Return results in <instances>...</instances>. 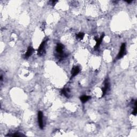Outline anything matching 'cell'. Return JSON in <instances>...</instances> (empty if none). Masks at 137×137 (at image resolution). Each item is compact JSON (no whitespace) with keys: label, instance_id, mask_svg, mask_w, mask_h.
I'll return each instance as SVG.
<instances>
[{"label":"cell","instance_id":"cell-14","mask_svg":"<svg viewBox=\"0 0 137 137\" xmlns=\"http://www.w3.org/2000/svg\"><path fill=\"white\" fill-rule=\"evenodd\" d=\"M58 1H50V3H51V5L52 6H53V7H54L55 5H56V3Z\"/></svg>","mask_w":137,"mask_h":137},{"label":"cell","instance_id":"cell-7","mask_svg":"<svg viewBox=\"0 0 137 137\" xmlns=\"http://www.w3.org/2000/svg\"><path fill=\"white\" fill-rule=\"evenodd\" d=\"M34 52V49L32 47H29L27 48V52L24 55V58L25 59H27L32 55L33 53Z\"/></svg>","mask_w":137,"mask_h":137},{"label":"cell","instance_id":"cell-13","mask_svg":"<svg viewBox=\"0 0 137 137\" xmlns=\"http://www.w3.org/2000/svg\"><path fill=\"white\" fill-rule=\"evenodd\" d=\"M137 105L134 106V109L132 111V115H134V116H136L137 115Z\"/></svg>","mask_w":137,"mask_h":137},{"label":"cell","instance_id":"cell-5","mask_svg":"<svg viewBox=\"0 0 137 137\" xmlns=\"http://www.w3.org/2000/svg\"><path fill=\"white\" fill-rule=\"evenodd\" d=\"M109 82L108 79H107L105 80L104 82V87L102 88V97L105 96V95H106L109 89Z\"/></svg>","mask_w":137,"mask_h":137},{"label":"cell","instance_id":"cell-3","mask_svg":"<svg viewBox=\"0 0 137 137\" xmlns=\"http://www.w3.org/2000/svg\"><path fill=\"white\" fill-rule=\"evenodd\" d=\"M126 54V44L125 43H123V44H122L120 52H119L117 56V59H121V58H122L124 55Z\"/></svg>","mask_w":137,"mask_h":137},{"label":"cell","instance_id":"cell-9","mask_svg":"<svg viewBox=\"0 0 137 137\" xmlns=\"http://www.w3.org/2000/svg\"><path fill=\"white\" fill-rule=\"evenodd\" d=\"M70 92V91L69 89H68V88H63V89H62L61 91V93L62 94L64 95L65 97H67V98L70 97V95H69Z\"/></svg>","mask_w":137,"mask_h":137},{"label":"cell","instance_id":"cell-8","mask_svg":"<svg viewBox=\"0 0 137 137\" xmlns=\"http://www.w3.org/2000/svg\"><path fill=\"white\" fill-rule=\"evenodd\" d=\"M80 72V68L79 67L76 66L75 67H73L71 70V78L75 77L77 76Z\"/></svg>","mask_w":137,"mask_h":137},{"label":"cell","instance_id":"cell-12","mask_svg":"<svg viewBox=\"0 0 137 137\" xmlns=\"http://www.w3.org/2000/svg\"><path fill=\"white\" fill-rule=\"evenodd\" d=\"M85 36V34L84 33L82 32H80L77 35V38L78 39H80V40H82L83 39L84 37Z\"/></svg>","mask_w":137,"mask_h":137},{"label":"cell","instance_id":"cell-6","mask_svg":"<svg viewBox=\"0 0 137 137\" xmlns=\"http://www.w3.org/2000/svg\"><path fill=\"white\" fill-rule=\"evenodd\" d=\"M104 37H105V34L103 33L102 35H101V37L100 38H95V40L96 41V45L94 47L95 49H99V47H100V46L101 44V42H102L103 39L104 38Z\"/></svg>","mask_w":137,"mask_h":137},{"label":"cell","instance_id":"cell-10","mask_svg":"<svg viewBox=\"0 0 137 137\" xmlns=\"http://www.w3.org/2000/svg\"><path fill=\"white\" fill-rule=\"evenodd\" d=\"M91 98V97L90 96L83 95V96H81V97H80V100L83 103H85V102H86L87 101L89 100Z\"/></svg>","mask_w":137,"mask_h":137},{"label":"cell","instance_id":"cell-4","mask_svg":"<svg viewBox=\"0 0 137 137\" xmlns=\"http://www.w3.org/2000/svg\"><path fill=\"white\" fill-rule=\"evenodd\" d=\"M38 123L40 128L41 129H44V115L42 111H39L38 114Z\"/></svg>","mask_w":137,"mask_h":137},{"label":"cell","instance_id":"cell-2","mask_svg":"<svg viewBox=\"0 0 137 137\" xmlns=\"http://www.w3.org/2000/svg\"><path fill=\"white\" fill-rule=\"evenodd\" d=\"M63 49H64V46H63V45L61 44H58L57 45L56 50V52L58 54V56L60 58L64 57L65 55L64 52H63Z\"/></svg>","mask_w":137,"mask_h":137},{"label":"cell","instance_id":"cell-1","mask_svg":"<svg viewBox=\"0 0 137 137\" xmlns=\"http://www.w3.org/2000/svg\"><path fill=\"white\" fill-rule=\"evenodd\" d=\"M47 40H45V41H42L41 44H40V46L38 49V55L40 56H42L44 55L46 53V44Z\"/></svg>","mask_w":137,"mask_h":137},{"label":"cell","instance_id":"cell-15","mask_svg":"<svg viewBox=\"0 0 137 137\" xmlns=\"http://www.w3.org/2000/svg\"><path fill=\"white\" fill-rule=\"evenodd\" d=\"M126 2L128 3H131L132 2V0H131V1H126Z\"/></svg>","mask_w":137,"mask_h":137},{"label":"cell","instance_id":"cell-11","mask_svg":"<svg viewBox=\"0 0 137 137\" xmlns=\"http://www.w3.org/2000/svg\"><path fill=\"white\" fill-rule=\"evenodd\" d=\"M24 134H23L19 132H15V133H12V134H8V135H7V136H11V137H21V136H24Z\"/></svg>","mask_w":137,"mask_h":137}]
</instances>
